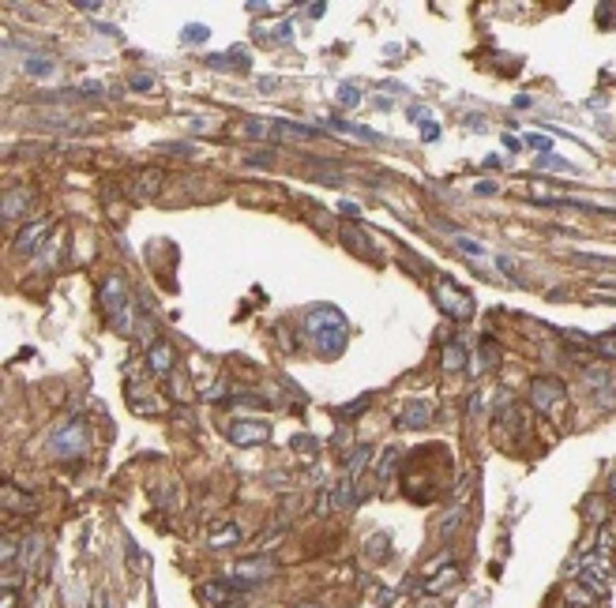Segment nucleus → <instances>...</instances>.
I'll use <instances>...</instances> for the list:
<instances>
[{"instance_id": "nucleus-42", "label": "nucleus", "mask_w": 616, "mask_h": 608, "mask_svg": "<svg viewBox=\"0 0 616 608\" xmlns=\"http://www.w3.org/2000/svg\"><path fill=\"white\" fill-rule=\"evenodd\" d=\"M338 210H342V214H350V218H357V203H346V199H342V203H338Z\"/></svg>"}, {"instance_id": "nucleus-39", "label": "nucleus", "mask_w": 616, "mask_h": 608, "mask_svg": "<svg viewBox=\"0 0 616 608\" xmlns=\"http://www.w3.org/2000/svg\"><path fill=\"white\" fill-rule=\"evenodd\" d=\"M76 8H79V11H87V16H94V11H102V4H98V0H76Z\"/></svg>"}, {"instance_id": "nucleus-29", "label": "nucleus", "mask_w": 616, "mask_h": 608, "mask_svg": "<svg viewBox=\"0 0 616 608\" xmlns=\"http://www.w3.org/2000/svg\"><path fill=\"white\" fill-rule=\"evenodd\" d=\"M594 350L601 357H609V361H616V330H605V335L594 338Z\"/></svg>"}, {"instance_id": "nucleus-34", "label": "nucleus", "mask_w": 616, "mask_h": 608, "mask_svg": "<svg viewBox=\"0 0 616 608\" xmlns=\"http://www.w3.org/2000/svg\"><path fill=\"white\" fill-rule=\"evenodd\" d=\"M432 139H440V124H436V121H421V143H432Z\"/></svg>"}, {"instance_id": "nucleus-10", "label": "nucleus", "mask_w": 616, "mask_h": 608, "mask_svg": "<svg viewBox=\"0 0 616 608\" xmlns=\"http://www.w3.org/2000/svg\"><path fill=\"white\" fill-rule=\"evenodd\" d=\"M53 451H61L64 458H76L83 451V424H64L61 432H53Z\"/></svg>"}, {"instance_id": "nucleus-17", "label": "nucleus", "mask_w": 616, "mask_h": 608, "mask_svg": "<svg viewBox=\"0 0 616 608\" xmlns=\"http://www.w3.org/2000/svg\"><path fill=\"white\" fill-rule=\"evenodd\" d=\"M23 71H27L30 79H49L57 71V61L53 56H27V61H23Z\"/></svg>"}, {"instance_id": "nucleus-16", "label": "nucleus", "mask_w": 616, "mask_h": 608, "mask_svg": "<svg viewBox=\"0 0 616 608\" xmlns=\"http://www.w3.org/2000/svg\"><path fill=\"white\" fill-rule=\"evenodd\" d=\"M496 361H500V350H496V342H492V338H485V342H481V350H478V361L470 364V372H473V376H478V372H489Z\"/></svg>"}, {"instance_id": "nucleus-32", "label": "nucleus", "mask_w": 616, "mask_h": 608, "mask_svg": "<svg viewBox=\"0 0 616 608\" xmlns=\"http://www.w3.org/2000/svg\"><path fill=\"white\" fill-rule=\"evenodd\" d=\"M538 165H541V169H564V173H575V165H567V162H560V158H552V154H545Z\"/></svg>"}, {"instance_id": "nucleus-24", "label": "nucleus", "mask_w": 616, "mask_h": 608, "mask_svg": "<svg viewBox=\"0 0 616 608\" xmlns=\"http://www.w3.org/2000/svg\"><path fill=\"white\" fill-rule=\"evenodd\" d=\"M241 541V530L233 526V522H218L215 530H211V548H222V544H237Z\"/></svg>"}, {"instance_id": "nucleus-37", "label": "nucleus", "mask_w": 616, "mask_h": 608, "mask_svg": "<svg viewBox=\"0 0 616 608\" xmlns=\"http://www.w3.org/2000/svg\"><path fill=\"white\" fill-rule=\"evenodd\" d=\"M150 87H154V76H147V71L132 76V90H150Z\"/></svg>"}, {"instance_id": "nucleus-4", "label": "nucleus", "mask_w": 616, "mask_h": 608, "mask_svg": "<svg viewBox=\"0 0 616 608\" xmlns=\"http://www.w3.org/2000/svg\"><path fill=\"white\" fill-rule=\"evenodd\" d=\"M530 405H534L541 417L564 413V405H567V387H564V379H556V376H538L534 383H530Z\"/></svg>"}, {"instance_id": "nucleus-22", "label": "nucleus", "mask_w": 616, "mask_h": 608, "mask_svg": "<svg viewBox=\"0 0 616 608\" xmlns=\"http://www.w3.org/2000/svg\"><path fill=\"white\" fill-rule=\"evenodd\" d=\"M387 548H391V541L384 537V533H376V537L365 541V559H372V564H387V559H391Z\"/></svg>"}, {"instance_id": "nucleus-19", "label": "nucleus", "mask_w": 616, "mask_h": 608, "mask_svg": "<svg viewBox=\"0 0 616 608\" xmlns=\"http://www.w3.org/2000/svg\"><path fill=\"white\" fill-rule=\"evenodd\" d=\"M342 244H350L357 256H372V244H369V237H365L357 225H342Z\"/></svg>"}, {"instance_id": "nucleus-36", "label": "nucleus", "mask_w": 616, "mask_h": 608, "mask_svg": "<svg viewBox=\"0 0 616 608\" xmlns=\"http://www.w3.org/2000/svg\"><path fill=\"white\" fill-rule=\"evenodd\" d=\"M598 552H601V556H609V552H612V530H609V526H601V537H598Z\"/></svg>"}, {"instance_id": "nucleus-6", "label": "nucleus", "mask_w": 616, "mask_h": 608, "mask_svg": "<svg viewBox=\"0 0 616 608\" xmlns=\"http://www.w3.org/2000/svg\"><path fill=\"white\" fill-rule=\"evenodd\" d=\"M226 436H230L233 447H259V443H267L271 424L267 421H233L226 428Z\"/></svg>"}, {"instance_id": "nucleus-9", "label": "nucleus", "mask_w": 616, "mask_h": 608, "mask_svg": "<svg viewBox=\"0 0 616 608\" xmlns=\"http://www.w3.org/2000/svg\"><path fill=\"white\" fill-rule=\"evenodd\" d=\"M271 575H275V564L271 559H241V564L233 567V578H241V582H248V586H259V582H267Z\"/></svg>"}, {"instance_id": "nucleus-8", "label": "nucleus", "mask_w": 616, "mask_h": 608, "mask_svg": "<svg viewBox=\"0 0 616 608\" xmlns=\"http://www.w3.org/2000/svg\"><path fill=\"white\" fill-rule=\"evenodd\" d=\"M233 593H241V590H237L230 578H218V582H203V586H199V601L207 608H230Z\"/></svg>"}, {"instance_id": "nucleus-48", "label": "nucleus", "mask_w": 616, "mask_h": 608, "mask_svg": "<svg viewBox=\"0 0 616 608\" xmlns=\"http://www.w3.org/2000/svg\"><path fill=\"white\" fill-rule=\"evenodd\" d=\"M230 608H233V604H230Z\"/></svg>"}, {"instance_id": "nucleus-20", "label": "nucleus", "mask_w": 616, "mask_h": 608, "mask_svg": "<svg viewBox=\"0 0 616 608\" xmlns=\"http://www.w3.org/2000/svg\"><path fill=\"white\" fill-rule=\"evenodd\" d=\"M27 210V188H16V192H4V222H11V218H19V214Z\"/></svg>"}, {"instance_id": "nucleus-18", "label": "nucleus", "mask_w": 616, "mask_h": 608, "mask_svg": "<svg viewBox=\"0 0 616 608\" xmlns=\"http://www.w3.org/2000/svg\"><path fill=\"white\" fill-rule=\"evenodd\" d=\"M38 499L34 496H23L16 484H4V511H34Z\"/></svg>"}, {"instance_id": "nucleus-3", "label": "nucleus", "mask_w": 616, "mask_h": 608, "mask_svg": "<svg viewBox=\"0 0 616 608\" xmlns=\"http://www.w3.org/2000/svg\"><path fill=\"white\" fill-rule=\"evenodd\" d=\"M98 297H102V312L113 319V327H124L128 312H132V290H128V282L121 274H109V278L102 282Z\"/></svg>"}, {"instance_id": "nucleus-35", "label": "nucleus", "mask_w": 616, "mask_h": 608, "mask_svg": "<svg viewBox=\"0 0 616 608\" xmlns=\"http://www.w3.org/2000/svg\"><path fill=\"white\" fill-rule=\"evenodd\" d=\"M458 522H462V518H458V511H451V515L444 518V526H440V537H451V533L458 530Z\"/></svg>"}, {"instance_id": "nucleus-45", "label": "nucleus", "mask_w": 616, "mask_h": 608, "mask_svg": "<svg viewBox=\"0 0 616 608\" xmlns=\"http://www.w3.org/2000/svg\"><path fill=\"white\" fill-rule=\"evenodd\" d=\"M609 496L616 499V470H612V477H609Z\"/></svg>"}, {"instance_id": "nucleus-21", "label": "nucleus", "mask_w": 616, "mask_h": 608, "mask_svg": "<svg viewBox=\"0 0 616 608\" xmlns=\"http://www.w3.org/2000/svg\"><path fill=\"white\" fill-rule=\"evenodd\" d=\"M162 184H165V173L162 169H143V177L136 181V192H139V199H147V196L158 192Z\"/></svg>"}, {"instance_id": "nucleus-44", "label": "nucleus", "mask_w": 616, "mask_h": 608, "mask_svg": "<svg viewBox=\"0 0 616 608\" xmlns=\"http://www.w3.org/2000/svg\"><path fill=\"white\" fill-rule=\"evenodd\" d=\"M324 8H327V4H308V16L319 19V16H324Z\"/></svg>"}, {"instance_id": "nucleus-15", "label": "nucleus", "mask_w": 616, "mask_h": 608, "mask_svg": "<svg viewBox=\"0 0 616 608\" xmlns=\"http://www.w3.org/2000/svg\"><path fill=\"white\" fill-rule=\"evenodd\" d=\"M353 488H357V481L342 477V481L331 488V507H335V511H350V507H353V499H357V492H353Z\"/></svg>"}, {"instance_id": "nucleus-43", "label": "nucleus", "mask_w": 616, "mask_h": 608, "mask_svg": "<svg viewBox=\"0 0 616 608\" xmlns=\"http://www.w3.org/2000/svg\"><path fill=\"white\" fill-rule=\"evenodd\" d=\"M530 105H534V98H526V94H519V98H515V109H530Z\"/></svg>"}, {"instance_id": "nucleus-13", "label": "nucleus", "mask_w": 616, "mask_h": 608, "mask_svg": "<svg viewBox=\"0 0 616 608\" xmlns=\"http://www.w3.org/2000/svg\"><path fill=\"white\" fill-rule=\"evenodd\" d=\"M458 582V567L455 564H444L440 571H436V578H425V593H444V590H451Z\"/></svg>"}, {"instance_id": "nucleus-41", "label": "nucleus", "mask_w": 616, "mask_h": 608, "mask_svg": "<svg viewBox=\"0 0 616 608\" xmlns=\"http://www.w3.org/2000/svg\"><path fill=\"white\" fill-rule=\"evenodd\" d=\"M293 447H297V451H316V439L301 436V439H293Z\"/></svg>"}, {"instance_id": "nucleus-27", "label": "nucleus", "mask_w": 616, "mask_h": 608, "mask_svg": "<svg viewBox=\"0 0 616 608\" xmlns=\"http://www.w3.org/2000/svg\"><path fill=\"white\" fill-rule=\"evenodd\" d=\"M211 38V27H203V23H188V27L181 30V42L184 45H199V42H207Z\"/></svg>"}, {"instance_id": "nucleus-47", "label": "nucleus", "mask_w": 616, "mask_h": 608, "mask_svg": "<svg viewBox=\"0 0 616 608\" xmlns=\"http://www.w3.org/2000/svg\"><path fill=\"white\" fill-rule=\"evenodd\" d=\"M301 608H312V604H301Z\"/></svg>"}, {"instance_id": "nucleus-38", "label": "nucleus", "mask_w": 616, "mask_h": 608, "mask_svg": "<svg viewBox=\"0 0 616 608\" xmlns=\"http://www.w3.org/2000/svg\"><path fill=\"white\" fill-rule=\"evenodd\" d=\"M526 147H530V150H541V154H549V139H545V136H526Z\"/></svg>"}, {"instance_id": "nucleus-12", "label": "nucleus", "mask_w": 616, "mask_h": 608, "mask_svg": "<svg viewBox=\"0 0 616 608\" xmlns=\"http://www.w3.org/2000/svg\"><path fill=\"white\" fill-rule=\"evenodd\" d=\"M147 364H150V372H154V376H173L177 357H173V350H170L165 342H150V350H147Z\"/></svg>"}, {"instance_id": "nucleus-31", "label": "nucleus", "mask_w": 616, "mask_h": 608, "mask_svg": "<svg viewBox=\"0 0 616 608\" xmlns=\"http://www.w3.org/2000/svg\"><path fill=\"white\" fill-rule=\"evenodd\" d=\"M369 395H361L357 402H350V405H342V417H357V413H365V410H369Z\"/></svg>"}, {"instance_id": "nucleus-26", "label": "nucleus", "mask_w": 616, "mask_h": 608, "mask_svg": "<svg viewBox=\"0 0 616 608\" xmlns=\"http://www.w3.org/2000/svg\"><path fill=\"white\" fill-rule=\"evenodd\" d=\"M331 124L342 128V132H350L353 139H361V143H380V136L369 132V128H361V124H350V121H342V117H331Z\"/></svg>"}, {"instance_id": "nucleus-1", "label": "nucleus", "mask_w": 616, "mask_h": 608, "mask_svg": "<svg viewBox=\"0 0 616 608\" xmlns=\"http://www.w3.org/2000/svg\"><path fill=\"white\" fill-rule=\"evenodd\" d=\"M304 330H308V338H312L316 353L338 357L346 350V316H342L338 308H331V304L312 308V312L304 316Z\"/></svg>"}, {"instance_id": "nucleus-30", "label": "nucleus", "mask_w": 616, "mask_h": 608, "mask_svg": "<svg viewBox=\"0 0 616 608\" xmlns=\"http://www.w3.org/2000/svg\"><path fill=\"white\" fill-rule=\"evenodd\" d=\"M455 248H458L462 256H470V259H481L485 256V248L473 241V237H455Z\"/></svg>"}, {"instance_id": "nucleus-25", "label": "nucleus", "mask_w": 616, "mask_h": 608, "mask_svg": "<svg viewBox=\"0 0 616 608\" xmlns=\"http://www.w3.org/2000/svg\"><path fill=\"white\" fill-rule=\"evenodd\" d=\"M395 466H398V451H395V447H387L384 455H380V462H376V481L387 484L391 477H395Z\"/></svg>"}, {"instance_id": "nucleus-33", "label": "nucleus", "mask_w": 616, "mask_h": 608, "mask_svg": "<svg viewBox=\"0 0 616 608\" xmlns=\"http://www.w3.org/2000/svg\"><path fill=\"white\" fill-rule=\"evenodd\" d=\"M586 511H590V515H594V522H605V499L590 496V499H586Z\"/></svg>"}, {"instance_id": "nucleus-40", "label": "nucleus", "mask_w": 616, "mask_h": 608, "mask_svg": "<svg viewBox=\"0 0 616 608\" xmlns=\"http://www.w3.org/2000/svg\"><path fill=\"white\" fill-rule=\"evenodd\" d=\"M473 192H478V196H496V192H500V188H496L492 181H481L478 188H473Z\"/></svg>"}, {"instance_id": "nucleus-5", "label": "nucleus", "mask_w": 616, "mask_h": 608, "mask_svg": "<svg viewBox=\"0 0 616 608\" xmlns=\"http://www.w3.org/2000/svg\"><path fill=\"white\" fill-rule=\"evenodd\" d=\"M575 567H579V582H583L594 597H605V593H609V556L583 552L575 559Z\"/></svg>"}, {"instance_id": "nucleus-46", "label": "nucleus", "mask_w": 616, "mask_h": 608, "mask_svg": "<svg viewBox=\"0 0 616 608\" xmlns=\"http://www.w3.org/2000/svg\"><path fill=\"white\" fill-rule=\"evenodd\" d=\"M4 608H11V590L4 586Z\"/></svg>"}, {"instance_id": "nucleus-23", "label": "nucleus", "mask_w": 616, "mask_h": 608, "mask_svg": "<svg viewBox=\"0 0 616 608\" xmlns=\"http://www.w3.org/2000/svg\"><path fill=\"white\" fill-rule=\"evenodd\" d=\"M369 455H372V447H353L350 451V462H346V477H350V481H357V477L365 473V466H369Z\"/></svg>"}, {"instance_id": "nucleus-11", "label": "nucleus", "mask_w": 616, "mask_h": 608, "mask_svg": "<svg viewBox=\"0 0 616 608\" xmlns=\"http://www.w3.org/2000/svg\"><path fill=\"white\" fill-rule=\"evenodd\" d=\"M429 421H432V402L429 398H410L402 417H398L402 428H429Z\"/></svg>"}, {"instance_id": "nucleus-14", "label": "nucleus", "mask_w": 616, "mask_h": 608, "mask_svg": "<svg viewBox=\"0 0 616 608\" xmlns=\"http://www.w3.org/2000/svg\"><path fill=\"white\" fill-rule=\"evenodd\" d=\"M440 364L447 372H462V368H466V342H444Z\"/></svg>"}, {"instance_id": "nucleus-28", "label": "nucleus", "mask_w": 616, "mask_h": 608, "mask_svg": "<svg viewBox=\"0 0 616 608\" xmlns=\"http://www.w3.org/2000/svg\"><path fill=\"white\" fill-rule=\"evenodd\" d=\"M338 105H342V109H357V105H361V90L353 87V83H342V87H338Z\"/></svg>"}, {"instance_id": "nucleus-7", "label": "nucleus", "mask_w": 616, "mask_h": 608, "mask_svg": "<svg viewBox=\"0 0 616 608\" xmlns=\"http://www.w3.org/2000/svg\"><path fill=\"white\" fill-rule=\"evenodd\" d=\"M49 230H53V222L49 218H42V222H30V225H23V230L16 233V241H11V248H16L19 256H30L34 248H38L45 237H49ZM45 248V244H42Z\"/></svg>"}, {"instance_id": "nucleus-2", "label": "nucleus", "mask_w": 616, "mask_h": 608, "mask_svg": "<svg viewBox=\"0 0 616 608\" xmlns=\"http://www.w3.org/2000/svg\"><path fill=\"white\" fill-rule=\"evenodd\" d=\"M432 293H436V308H440L447 319H455V323H466V319L473 316V297L462 290L458 282L447 278V274H440V278H436V290H432Z\"/></svg>"}]
</instances>
